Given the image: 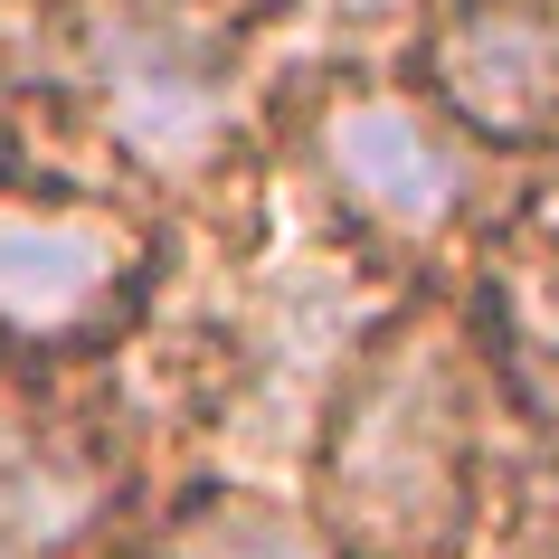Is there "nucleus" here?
<instances>
[{
    "label": "nucleus",
    "mask_w": 559,
    "mask_h": 559,
    "mask_svg": "<svg viewBox=\"0 0 559 559\" xmlns=\"http://www.w3.org/2000/svg\"><path fill=\"white\" fill-rule=\"evenodd\" d=\"M133 285H143V237L115 209L0 190V332L10 342H86L133 304Z\"/></svg>",
    "instance_id": "2"
},
{
    "label": "nucleus",
    "mask_w": 559,
    "mask_h": 559,
    "mask_svg": "<svg viewBox=\"0 0 559 559\" xmlns=\"http://www.w3.org/2000/svg\"><path fill=\"white\" fill-rule=\"evenodd\" d=\"M437 95L474 133H502V143L559 123V10L550 0H465L437 29Z\"/></svg>",
    "instance_id": "3"
},
{
    "label": "nucleus",
    "mask_w": 559,
    "mask_h": 559,
    "mask_svg": "<svg viewBox=\"0 0 559 559\" xmlns=\"http://www.w3.org/2000/svg\"><path fill=\"white\" fill-rule=\"evenodd\" d=\"M95 512L86 474L67 465L58 445L38 437H10V455H0V522L20 531V540H58V531H76Z\"/></svg>",
    "instance_id": "6"
},
{
    "label": "nucleus",
    "mask_w": 559,
    "mask_h": 559,
    "mask_svg": "<svg viewBox=\"0 0 559 559\" xmlns=\"http://www.w3.org/2000/svg\"><path fill=\"white\" fill-rule=\"evenodd\" d=\"M465 512V427L437 352H389L332 437V522L360 559H427Z\"/></svg>",
    "instance_id": "1"
},
{
    "label": "nucleus",
    "mask_w": 559,
    "mask_h": 559,
    "mask_svg": "<svg viewBox=\"0 0 559 559\" xmlns=\"http://www.w3.org/2000/svg\"><path fill=\"white\" fill-rule=\"evenodd\" d=\"M115 115L143 152H200L218 123V76H209V58H190V38H123Z\"/></svg>",
    "instance_id": "5"
},
{
    "label": "nucleus",
    "mask_w": 559,
    "mask_h": 559,
    "mask_svg": "<svg viewBox=\"0 0 559 559\" xmlns=\"http://www.w3.org/2000/svg\"><path fill=\"white\" fill-rule=\"evenodd\" d=\"M323 162L370 218H389V228H408V237L445 228L455 200H465V162L445 152V133L417 105H380V95L332 105L323 115Z\"/></svg>",
    "instance_id": "4"
},
{
    "label": "nucleus",
    "mask_w": 559,
    "mask_h": 559,
    "mask_svg": "<svg viewBox=\"0 0 559 559\" xmlns=\"http://www.w3.org/2000/svg\"><path fill=\"white\" fill-rule=\"evenodd\" d=\"M171 559H323L285 512H257V502H200L190 522L171 531Z\"/></svg>",
    "instance_id": "7"
},
{
    "label": "nucleus",
    "mask_w": 559,
    "mask_h": 559,
    "mask_svg": "<svg viewBox=\"0 0 559 559\" xmlns=\"http://www.w3.org/2000/svg\"><path fill=\"white\" fill-rule=\"evenodd\" d=\"M342 20H380V10H399V0H332Z\"/></svg>",
    "instance_id": "8"
}]
</instances>
